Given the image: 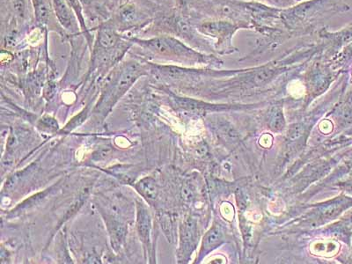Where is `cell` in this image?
I'll return each mask as SVG.
<instances>
[{
    "instance_id": "1",
    "label": "cell",
    "mask_w": 352,
    "mask_h": 264,
    "mask_svg": "<svg viewBox=\"0 0 352 264\" xmlns=\"http://www.w3.org/2000/svg\"><path fill=\"white\" fill-rule=\"evenodd\" d=\"M125 36L134 46L141 50L143 54L152 56L155 59L188 63V64H206V63L219 64L220 63L214 56L203 54L184 41L170 34H157L148 39L127 36V34Z\"/></svg>"
},
{
    "instance_id": "2",
    "label": "cell",
    "mask_w": 352,
    "mask_h": 264,
    "mask_svg": "<svg viewBox=\"0 0 352 264\" xmlns=\"http://www.w3.org/2000/svg\"><path fill=\"white\" fill-rule=\"evenodd\" d=\"M146 61L129 60L119 65L108 78L97 108L109 110L112 108L138 78L148 74Z\"/></svg>"
},
{
    "instance_id": "3",
    "label": "cell",
    "mask_w": 352,
    "mask_h": 264,
    "mask_svg": "<svg viewBox=\"0 0 352 264\" xmlns=\"http://www.w3.org/2000/svg\"><path fill=\"white\" fill-rule=\"evenodd\" d=\"M159 8L148 0H126L107 20L119 33L146 30L153 23Z\"/></svg>"
},
{
    "instance_id": "4",
    "label": "cell",
    "mask_w": 352,
    "mask_h": 264,
    "mask_svg": "<svg viewBox=\"0 0 352 264\" xmlns=\"http://www.w3.org/2000/svg\"><path fill=\"white\" fill-rule=\"evenodd\" d=\"M348 8L341 0H311L302 4L280 11L279 20L287 30L298 31L312 23L317 18L333 11Z\"/></svg>"
},
{
    "instance_id": "5",
    "label": "cell",
    "mask_w": 352,
    "mask_h": 264,
    "mask_svg": "<svg viewBox=\"0 0 352 264\" xmlns=\"http://www.w3.org/2000/svg\"><path fill=\"white\" fill-rule=\"evenodd\" d=\"M198 32L216 39L214 50L219 54H229L237 52L232 45V37L240 28H246L243 25L228 20L204 21L195 25Z\"/></svg>"
},
{
    "instance_id": "6",
    "label": "cell",
    "mask_w": 352,
    "mask_h": 264,
    "mask_svg": "<svg viewBox=\"0 0 352 264\" xmlns=\"http://www.w3.org/2000/svg\"><path fill=\"white\" fill-rule=\"evenodd\" d=\"M32 5L34 23L43 30L54 31L58 33L65 39L69 38L68 34L65 32L56 16L52 0H31Z\"/></svg>"
},
{
    "instance_id": "7",
    "label": "cell",
    "mask_w": 352,
    "mask_h": 264,
    "mask_svg": "<svg viewBox=\"0 0 352 264\" xmlns=\"http://www.w3.org/2000/svg\"><path fill=\"white\" fill-rule=\"evenodd\" d=\"M52 4L56 16L65 32L68 34L69 39L71 37L83 34L80 31L81 28L76 15L72 10L66 0H52Z\"/></svg>"
},
{
    "instance_id": "8",
    "label": "cell",
    "mask_w": 352,
    "mask_h": 264,
    "mask_svg": "<svg viewBox=\"0 0 352 264\" xmlns=\"http://www.w3.org/2000/svg\"><path fill=\"white\" fill-rule=\"evenodd\" d=\"M105 221L107 228H108L110 240H111L112 247L118 251L120 250L122 245L124 244L125 238H126L127 228L124 223L119 221L118 219L113 218L112 216H106Z\"/></svg>"
},
{
    "instance_id": "9",
    "label": "cell",
    "mask_w": 352,
    "mask_h": 264,
    "mask_svg": "<svg viewBox=\"0 0 352 264\" xmlns=\"http://www.w3.org/2000/svg\"><path fill=\"white\" fill-rule=\"evenodd\" d=\"M137 229L141 241L149 248L151 232H152V219L148 210L140 203H138Z\"/></svg>"
},
{
    "instance_id": "10",
    "label": "cell",
    "mask_w": 352,
    "mask_h": 264,
    "mask_svg": "<svg viewBox=\"0 0 352 264\" xmlns=\"http://www.w3.org/2000/svg\"><path fill=\"white\" fill-rule=\"evenodd\" d=\"M197 226L193 219H187L184 225L182 226L180 254L182 257L186 258L187 256L191 254L195 245H196L197 238Z\"/></svg>"
},
{
    "instance_id": "11",
    "label": "cell",
    "mask_w": 352,
    "mask_h": 264,
    "mask_svg": "<svg viewBox=\"0 0 352 264\" xmlns=\"http://www.w3.org/2000/svg\"><path fill=\"white\" fill-rule=\"evenodd\" d=\"M31 0H6V6L9 8L12 15V20L16 21V24H21L27 21L28 10V2Z\"/></svg>"
},
{
    "instance_id": "12",
    "label": "cell",
    "mask_w": 352,
    "mask_h": 264,
    "mask_svg": "<svg viewBox=\"0 0 352 264\" xmlns=\"http://www.w3.org/2000/svg\"><path fill=\"white\" fill-rule=\"evenodd\" d=\"M136 188L138 192L148 202H153L158 197L159 188L157 182L152 177H146L138 182Z\"/></svg>"
},
{
    "instance_id": "13",
    "label": "cell",
    "mask_w": 352,
    "mask_h": 264,
    "mask_svg": "<svg viewBox=\"0 0 352 264\" xmlns=\"http://www.w3.org/2000/svg\"><path fill=\"white\" fill-rule=\"evenodd\" d=\"M278 72V69L273 68L272 66H265L256 72L254 76V82L256 85L266 84L276 76Z\"/></svg>"
},
{
    "instance_id": "14",
    "label": "cell",
    "mask_w": 352,
    "mask_h": 264,
    "mask_svg": "<svg viewBox=\"0 0 352 264\" xmlns=\"http://www.w3.org/2000/svg\"><path fill=\"white\" fill-rule=\"evenodd\" d=\"M270 126L274 131H281L285 126V118L280 108H274L270 112Z\"/></svg>"
},
{
    "instance_id": "15",
    "label": "cell",
    "mask_w": 352,
    "mask_h": 264,
    "mask_svg": "<svg viewBox=\"0 0 352 264\" xmlns=\"http://www.w3.org/2000/svg\"><path fill=\"white\" fill-rule=\"evenodd\" d=\"M221 238V229H220L219 226H215L214 228H212V230L206 234V238H204L203 244L204 250H210V248L215 247Z\"/></svg>"
},
{
    "instance_id": "16",
    "label": "cell",
    "mask_w": 352,
    "mask_h": 264,
    "mask_svg": "<svg viewBox=\"0 0 352 264\" xmlns=\"http://www.w3.org/2000/svg\"><path fill=\"white\" fill-rule=\"evenodd\" d=\"M304 127L301 124L295 125L292 126L289 131L288 137L290 140L295 141L298 140L304 133Z\"/></svg>"
},
{
    "instance_id": "17",
    "label": "cell",
    "mask_w": 352,
    "mask_h": 264,
    "mask_svg": "<svg viewBox=\"0 0 352 264\" xmlns=\"http://www.w3.org/2000/svg\"><path fill=\"white\" fill-rule=\"evenodd\" d=\"M40 122L44 129H48V130H50V131H52V130L58 131V122H56L55 120V119L50 118V116H46V118H43L42 119V120H41Z\"/></svg>"
},
{
    "instance_id": "18",
    "label": "cell",
    "mask_w": 352,
    "mask_h": 264,
    "mask_svg": "<svg viewBox=\"0 0 352 264\" xmlns=\"http://www.w3.org/2000/svg\"><path fill=\"white\" fill-rule=\"evenodd\" d=\"M87 115V110L85 112L81 113V114L77 116L76 118L72 119V121L70 122V124L66 126L65 130L72 131V129L76 128L78 125H80L81 122H82L85 119H86Z\"/></svg>"
},
{
    "instance_id": "19",
    "label": "cell",
    "mask_w": 352,
    "mask_h": 264,
    "mask_svg": "<svg viewBox=\"0 0 352 264\" xmlns=\"http://www.w3.org/2000/svg\"><path fill=\"white\" fill-rule=\"evenodd\" d=\"M165 1H166V0H158L159 3L165 2Z\"/></svg>"
}]
</instances>
